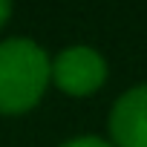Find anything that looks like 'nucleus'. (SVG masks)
Segmentation results:
<instances>
[{
	"mask_svg": "<svg viewBox=\"0 0 147 147\" xmlns=\"http://www.w3.org/2000/svg\"><path fill=\"white\" fill-rule=\"evenodd\" d=\"M52 78L46 52L29 38H9L0 43V113L20 115L32 110Z\"/></svg>",
	"mask_w": 147,
	"mask_h": 147,
	"instance_id": "f257e3e1",
	"label": "nucleus"
},
{
	"mask_svg": "<svg viewBox=\"0 0 147 147\" xmlns=\"http://www.w3.org/2000/svg\"><path fill=\"white\" fill-rule=\"evenodd\" d=\"M107 78V63L92 46H69L52 61V81L66 95H92Z\"/></svg>",
	"mask_w": 147,
	"mask_h": 147,
	"instance_id": "f03ea898",
	"label": "nucleus"
},
{
	"mask_svg": "<svg viewBox=\"0 0 147 147\" xmlns=\"http://www.w3.org/2000/svg\"><path fill=\"white\" fill-rule=\"evenodd\" d=\"M107 124L115 147H147V84L121 92Z\"/></svg>",
	"mask_w": 147,
	"mask_h": 147,
	"instance_id": "7ed1b4c3",
	"label": "nucleus"
},
{
	"mask_svg": "<svg viewBox=\"0 0 147 147\" xmlns=\"http://www.w3.org/2000/svg\"><path fill=\"white\" fill-rule=\"evenodd\" d=\"M61 147H115V144H110V141H104L98 136H75L66 144H61Z\"/></svg>",
	"mask_w": 147,
	"mask_h": 147,
	"instance_id": "20e7f679",
	"label": "nucleus"
},
{
	"mask_svg": "<svg viewBox=\"0 0 147 147\" xmlns=\"http://www.w3.org/2000/svg\"><path fill=\"white\" fill-rule=\"evenodd\" d=\"M9 15H12V6H9V3H3V0H0V26H3V23L9 20Z\"/></svg>",
	"mask_w": 147,
	"mask_h": 147,
	"instance_id": "39448f33",
	"label": "nucleus"
}]
</instances>
